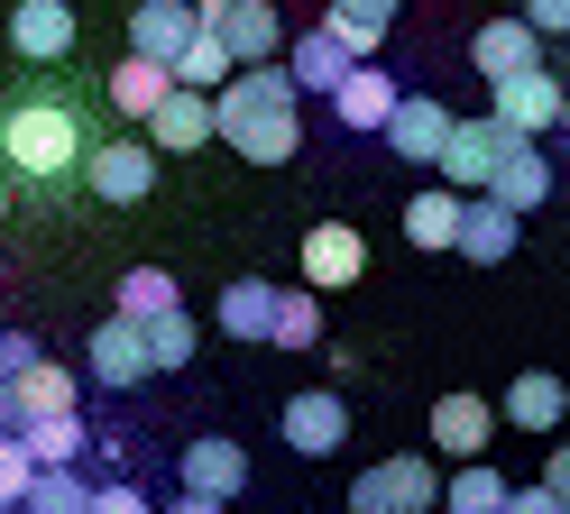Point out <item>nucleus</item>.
I'll return each mask as SVG.
<instances>
[{
  "label": "nucleus",
  "mask_w": 570,
  "mask_h": 514,
  "mask_svg": "<svg viewBox=\"0 0 570 514\" xmlns=\"http://www.w3.org/2000/svg\"><path fill=\"white\" fill-rule=\"evenodd\" d=\"M295 101H304V83L285 73V56H267V65H239L230 83L212 92V120H222V138L248 166H295V147H304Z\"/></svg>",
  "instance_id": "f257e3e1"
},
{
  "label": "nucleus",
  "mask_w": 570,
  "mask_h": 514,
  "mask_svg": "<svg viewBox=\"0 0 570 514\" xmlns=\"http://www.w3.org/2000/svg\"><path fill=\"white\" fill-rule=\"evenodd\" d=\"M75 157H83V129H75V110H65V101H19L10 110V138H0V166H10V175L56 184Z\"/></svg>",
  "instance_id": "f03ea898"
},
{
  "label": "nucleus",
  "mask_w": 570,
  "mask_h": 514,
  "mask_svg": "<svg viewBox=\"0 0 570 514\" xmlns=\"http://www.w3.org/2000/svg\"><path fill=\"white\" fill-rule=\"evenodd\" d=\"M239 487H248V451H239V441H222V432L185 441V459H175V496H185V514H222V505H239Z\"/></svg>",
  "instance_id": "7ed1b4c3"
},
{
  "label": "nucleus",
  "mask_w": 570,
  "mask_h": 514,
  "mask_svg": "<svg viewBox=\"0 0 570 514\" xmlns=\"http://www.w3.org/2000/svg\"><path fill=\"white\" fill-rule=\"evenodd\" d=\"M350 505L360 514H423V505H442V468L423 451H396V459H377V468L350 477Z\"/></svg>",
  "instance_id": "20e7f679"
},
{
  "label": "nucleus",
  "mask_w": 570,
  "mask_h": 514,
  "mask_svg": "<svg viewBox=\"0 0 570 514\" xmlns=\"http://www.w3.org/2000/svg\"><path fill=\"white\" fill-rule=\"evenodd\" d=\"M83 367H92V386H111V395H129V386H148L157 377V358H148V322H129V313H111L83 340Z\"/></svg>",
  "instance_id": "39448f33"
},
{
  "label": "nucleus",
  "mask_w": 570,
  "mask_h": 514,
  "mask_svg": "<svg viewBox=\"0 0 570 514\" xmlns=\"http://www.w3.org/2000/svg\"><path fill=\"white\" fill-rule=\"evenodd\" d=\"M203 28L222 37V47H230L239 65H267V56H285V10H276V0H203Z\"/></svg>",
  "instance_id": "423d86ee"
},
{
  "label": "nucleus",
  "mask_w": 570,
  "mask_h": 514,
  "mask_svg": "<svg viewBox=\"0 0 570 514\" xmlns=\"http://www.w3.org/2000/svg\"><path fill=\"white\" fill-rule=\"evenodd\" d=\"M83 184L101 202H148V184H157V138H101L83 147Z\"/></svg>",
  "instance_id": "0eeeda50"
},
{
  "label": "nucleus",
  "mask_w": 570,
  "mask_h": 514,
  "mask_svg": "<svg viewBox=\"0 0 570 514\" xmlns=\"http://www.w3.org/2000/svg\"><path fill=\"white\" fill-rule=\"evenodd\" d=\"M276 432H285V451H295V459H332L341 441H350V404L332 386H304V395H285Z\"/></svg>",
  "instance_id": "6e6552de"
},
{
  "label": "nucleus",
  "mask_w": 570,
  "mask_h": 514,
  "mask_svg": "<svg viewBox=\"0 0 570 514\" xmlns=\"http://www.w3.org/2000/svg\"><path fill=\"white\" fill-rule=\"evenodd\" d=\"M515 138H524V129H515V120H497V110H488V120H451V147H442V184L479 194V184L497 175V157H507Z\"/></svg>",
  "instance_id": "1a4fd4ad"
},
{
  "label": "nucleus",
  "mask_w": 570,
  "mask_h": 514,
  "mask_svg": "<svg viewBox=\"0 0 570 514\" xmlns=\"http://www.w3.org/2000/svg\"><path fill=\"white\" fill-rule=\"evenodd\" d=\"M65 404H75V377H65V367L38 349L28 367H10V377H0V432H28L38 414H65Z\"/></svg>",
  "instance_id": "9d476101"
},
{
  "label": "nucleus",
  "mask_w": 570,
  "mask_h": 514,
  "mask_svg": "<svg viewBox=\"0 0 570 514\" xmlns=\"http://www.w3.org/2000/svg\"><path fill=\"white\" fill-rule=\"evenodd\" d=\"M497 120H515L524 138H552V120H561V101H570V83H552V65H515V73H497Z\"/></svg>",
  "instance_id": "9b49d317"
},
{
  "label": "nucleus",
  "mask_w": 570,
  "mask_h": 514,
  "mask_svg": "<svg viewBox=\"0 0 570 514\" xmlns=\"http://www.w3.org/2000/svg\"><path fill=\"white\" fill-rule=\"evenodd\" d=\"M396 101H405V92H396V73L360 56V65L332 83V120H341V129H360V138H377L386 120H396Z\"/></svg>",
  "instance_id": "f8f14e48"
},
{
  "label": "nucleus",
  "mask_w": 570,
  "mask_h": 514,
  "mask_svg": "<svg viewBox=\"0 0 570 514\" xmlns=\"http://www.w3.org/2000/svg\"><path fill=\"white\" fill-rule=\"evenodd\" d=\"M194 37H203V0H138L129 10V47L157 56V65H175Z\"/></svg>",
  "instance_id": "ddd939ff"
},
{
  "label": "nucleus",
  "mask_w": 570,
  "mask_h": 514,
  "mask_svg": "<svg viewBox=\"0 0 570 514\" xmlns=\"http://www.w3.org/2000/svg\"><path fill=\"white\" fill-rule=\"evenodd\" d=\"M368 276V239L360 230H350V220H313V230H304V285H360Z\"/></svg>",
  "instance_id": "4468645a"
},
{
  "label": "nucleus",
  "mask_w": 570,
  "mask_h": 514,
  "mask_svg": "<svg viewBox=\"0 0 570 514\" xmlns=\"http://www.w3.org/2000/svg\"><path fill=\"white\" fill-rule=\"evenodd\" d=\"M377 138L396 147L405 166H442V147H451V110H442L433 92H405V101H396V120H386Z\"/></svg>",
  "instance_id": "2eb2a0df"
},
{
  "label": "nucleus",
  "mask_w": 570,
  "mask_h": 514,
  "mask_svg": "<svg viewBox=\"0 0 570 514\" xmlns=\"http://www.w3.org/2000/svg\"><path fill=\"white\" fill-rule=\"evenodd\" d=\"M515 239H524V211L497 202V194H470V211H460V257L497 267V257H515Z\"/></svg>",
  "instance_id": "dca6fc26"
},
{
  "label": "nucleus",
  "mask_w": 570,
  "mask_h": 514,
  "mask_svg": "<svg viewBox=\"0 0 570 514\" xmlns=\"http://www.w3.org/2000/svg\"><path fill=\"white\" fill-rule=\"evenodd\" d=\"M148 138L175 147V157H194L203 138H222V120H212V92H203V83H175V92L148 110Z\"/></svg>",
  "instance_id": "f3484780"
},
{
  "label": "nucleus",
  "mask_w": 570,
  "mask_h": 514,
  "mask_svg": "<svg viewBox=\"0 0 570 514\" xmlns=\"http://www.w3.org/2000/svg\"><path fill=\"white\" fill-rule=\"evenodd\" d=\"M10 47L28 65H65L75 56V10H65V0H19L10 10Z\"/></svg>",
  "instance_id": "a211bd4d"
},
{
  "label": "nucleus",
  "mask_w": 570,
  "mask_h": 514,
  "mask_svg": "<svg viewBox=\"0 0 570 514\" xmlns=\"http://www.w3.org/2000/svg\"><path fill=\"white\" fill-rule=\"evenodd\" d=\"M488 441H497V404L488 395H442L433 404V451L442 459H479Z\"/></svg>",
  "instance_id": "6ab92c4d"
},
{
  "label": "nucleus",
  "mask_w": 570,
  "mask_h": 514,
  "mask_svg": "<svg viewBox=\"0 0 570 514\" xmlns=\"http://www.w3.org/2000/svg\"><path fill=\"white\" fill-rule=\"evenodd\" d=\"M101 92H111V120H138V129H148V110L175 92V65H157V56L129 47V65H111V83H101Z\"/></svg>",
  "instance_id": "aec40b11"
},
{
  "label": "nucleus",
  "mask_w": 570,
  "mask_h": 514,
  "mask_svg": "<svg viewBox=\"0 0 570 514\" xmlns=\"http://www.w3.org/2000/svg\"><path fill=\"white\" fill-rule=\"evenodd\" d=\"M350 65H360V56L332 37V19H323V28H304V37H285V73H295L304 92H323V101H332V83H341Z\"/></svg>",
  "instance_id": "412c9836"
},
{
  "label": "nucleus",
  "mask_w": 570,
  "mask_h": 514,
  "mask_svg": "<svg viewBox=\"0 0 570 514\" xmlns=\"http://www.w3.org/2000/svg\"><path fill=\"white\" fill-rule=\"evenodd\" d=\"M470 65L488 73V83H497V73H515V65H543V28H533V19H488L470 37Z\"/></svg>",
  "instance_id": "4be33fe9"
},
{
  "label": "nucleus",
  "mask_w": 570,
  "mask_h": 514,
  "mask_svg": "<svg viewBox=\"0 0 570 514\" xmlns=\"http://www.w3.org/2000/svg\"><path fill=\"white\" fill-rule=\"evenodd\" d=\"M479 194H497V202H515V211H533V202L552 194V157H543V147H533V138H515L507 157H497V175L479 184Z\"/></svg>",
  "instance_id": "5701e85b"
},
{
  "label": "nucleus",
  "mask_w": 570,
  "mask_h": 514,
  "mask_svg": "<svg viewBox=\"0 0 570 514\" xmlns=\"http://www.w3.org/2000/svg\"><path fill=\"white\" fill-rule=\"evenodd\" d=\"M497 414H507L515 432H533V441H552V432H561V414H570V395H561V377H543V367H533V377H515V386H507V404H497Z\"/></svg>",
  "instance_id": "b1692460"
},
{
  "label": "nucleus",
  "mask_w": 570,
  "mask_h": 514,
  "mask_svg": "<svg viewBox=\"0 0 570 514\" xmlns=\"http://www.w3.org/2000/svg\"><path fill=\"white\" fill-rule=\"evenodd\" d=\"M460 211H470V194H460V184H433V194L405 202V239L414 248H460Z\"/></svg>",
  "instance_id": "393cba45"
},
{
  "label": "nucleus",
  "mask_w": 570,
  "mask_h": 514,
  "mask_svg": "<svg viewBox=\"0 0 570 514\" xmlns=\"http://www.w3.org/2000/svg\"><path fill=\"white\" fill-rule=\"evenodd\" d=\"M19 441L38 451V468H65V459H92V441H101V432L75 414V404H65V414H38V423H28Z\"/></svg>",
  "instance_id": "a878e982"
},
{
  "label": "nucleus",
  "mask_w": 570,
  "mask_h": 514,
  "mask_svg": "<svg viewBox=\"0 0 570 514\" xmlns=\"http://www.w3.org/2000/svg\"><path fill=\"white\" fill-rule=\"evenodd\" d=\"M222 330H230V340H267V330H276V285L267 276L222 285Z\"/></svg>",
  "instance_id": "bb28decb"
},
{
  "label": "nucleus",
  "mask_w": 570,
  "mask_h": 514,
  "mask_svg": "<svg viewBox=\"0 0 570 514\" xmlns=\"http://www.w3.org/2000/svg\"><path fill=\"white\" fill-rule=\"evenodd\" d=\"M323 19H332V37H341L350 56H377L386 28H396V0H332Z\"/></svg>",
  "instance_id": "cd10ccee"
},
{
  "label": "nucleus",
  "mask_w": 570,
  "mask_h": 514,
  "mask_svg": "<svg viewBox=\"0 0 570 514\" xmlns=\"http://www.w3.org/2000/svg\"><path fill=\"white\" fill-rule=\"evenodd\" d=\"M276 349H313L323 340V285H295V294H276V330H267Z\"/></svg>",
  "instance_id": "c85d7f7f"
},
{
  "label": "nucleus",
  "mask_w": 570,
  "mask_h": 514,
  "mask_svg": "<svg viewBox=\"0 0 570 514\" xmlns=\"http://www.w3.org/2000/svg\"><path fill=\"white\" fill-rule=\"evenodd\" d=\"M442 505H460V514H507V477L488 468V451L460 468V477H442Z\"/></svg>",
  "instance_id": "c756f323"
},
{
  "label": "nucleus",
  "mask_w": 570,
  "mask_h": 514,
  "mask_svg": "<svg viewBox=\"0 0 570 514\" xmlns=\"http://www.w3.org/2000/svg\"><path fill=\"white\" fill-rule=\"evenodd\" d=\"M28 505H38V514H92V477H83V459H65V468H38Z\"/></svg>",
  "instance_id": "7c9ffc66"
},
{
  "label": "nucleus",
  "mask_w": 570,
  "mask_h": 514,
  "mask_svg": "<svg viewBox=\"0 0 570 514\" xmlns=\"http://www.w3.org/2000/svg\"><path fill=\"white\" fill-rule=\"evenodd\" d=\"M230 73H239V56H230V47H222V37H212V28L194 37L185 56H175V83H203V92H222Z\"/></svg>",
  "instance_id": "2f4dec72"
},
{
  "label": "nucleus",
  "mask_w": 570,
  "mask_h": 514,
  "mask_svg": "<svg viewBox=\"0 0 570 514\" xmlns=\"http://www.w3.org/2000/svg\"><path fill=\"white\" fill-rule=\"evenodd\" d=\"M166 304H185L166 267H129V276H120V313H129V322H148V313H166Z\"/></svg>",
  "instance_id": "473e14b6"
},
{
  "label": "nucleus",
  "mask_w": 570,
  "mask_h": 514,
  "mask_svg": "<svg viewBox=\"0 0 570 514\" xmlns=\"http://www.w3.org/2000/svg\"><path fill=\"white\" fill-rule=\"evenodd\" d=\"M148 358H157V367H185V358H194V313H185V304L148 313Z\"/></svg>",
  "instance_id": "72a5a7b5"
},
{
  "label": "nucleus",
  "mask_w": 570,
  "mask_h": 514,
  "mask_svg": "<svg viewBox=\"0 0 570 514\" xmlns=\"http://www.w3.org/2000/svg\"><path fill=\"white\" fill-rule=\"evenodd\" d=\"M28 487H38V451L19 432H0V505H28Z\"/></svg>",
  "instance_id": "f704fd0d"
},
{
  "label": "nucleus",
  "mask_w": 570,
  "mask_h": 514,
  "mask_svg": "<svg viewBox=\"0 0 570 514\" xmlns=\"http://www.w3.org/2000/svg\"><path fill=\"white\" fill-rule=\"evenodd\" d=\"M92 514H148V496H138L129 477H111V468H101V477H92Z\"/></svg>",
  "instance_id": "c9c22d12"
},
{
  "label": "nucleus",
  "mask_w": 570,
  "mask_h": 514,
  "mask_svg": "<svg viewBox=\"0 0 570 514\" xmlns=\"http://www.w3.org/2000/svg\"><path fill=\"white\" fill-rule=\"evenodd\" d=\"M543 487L552 505H570V441H543Z\"/></svg>",
  "instance_id": "e433bc0d"
},
{
  "label": "nucleus",
  "mask_w": 570,
  "mask_h": 514,
  "mask_svg": "<svg viewBox=\"0 0 570 514\" xmlns=\"http://www.w3.org/2000/svg\"><path fill=\"white\" fill-rule=\"evenodd\" d=\"M524 19L543 28V37H570V0H524Z\"/></svg>",
  "instance_id": "4c0bfd02"
},
{
  "label": "nucleus",
  "mask_w": 570,
  "mask_h": 514,
  "mask_svg": "<svg viewBox=\"0 0 570 514\" xmlns=\"http://www.w3.org/2000/svg\"><path fill=\"white\" fill-rule=\"evenodd\" d=\"M38 358V340H28V330H0V377H10V367H28Z\"/></svg>",
  "instance_id": "58836bf2"
},
{
  "label": "nucleus",
  "mask_w": 570,
  "mask_h": 514,
  "mask_svg": "<svg viewBox=\"0 0 570 514\" xmlns=\"http://www.w3.org/2000/svg\"><path fill=\"white\" fill-rule=\"evenodd\" d=\"M0 220H10V166H0Z\"/></svg>",
  "instance_id": "ea45409f"
},
{
  "label": "nucleus",
  "mask_w": 570,
  "mask_h": 514,
  "mask_svg": "<svg viewBox=\"0 0 570 514\" xmlns=\"http://www.w3.org/2000/svg\"><path fill=\"white\" fill-rule=\"evenodd\" d=\"M0 138H10V110H0Z\"/></svg>",
  "instance_id": "a19ab883"
},
{
  "label": "nucleus",
  "mask_w": 570,
  "mask_h": 514,
  "mask_svg": "<svg viewBox=\"0 0 570 514\" xmlns=\"http://www.w3.org/2000/svg\"><path fill=\"white\" fill-rule=\"evenodd\" d=\"M561 129H570V101H561Z\"/></svg>",
  "instance_id": "79ce46f5"
},
{
  "label": "nucleus",
  "mask_w": 570,
  "mask_h": 514,
  "mask_svg": "<svg viewBox=\"0 0 570 514\" xmlns=\"http://www.w3.org/2000/svg\"><path fill=\"white\" fill-rule=\"evenodd\" d=\"M515 10H524V0H515Z\"/></svg>",
  "instance_id": "37998d69"
}]
</instances>
